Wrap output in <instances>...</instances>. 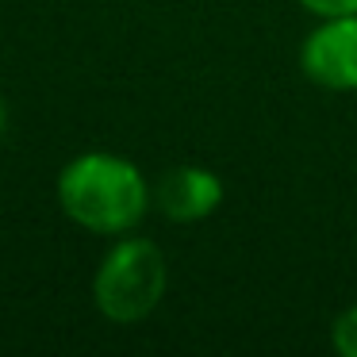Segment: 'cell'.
Segmentation results:
<instances>
[{
  "label": "cell",
  "mask_w": 357,
  "mask_h": 357,
  "mask_svg": "<svg viewBox=\"0 0 357 357\" xmlns=\"http://www.w3.org/2000/svg\"><path fill=\"white\" fill-rule=\"evenodd\" d=\"M62 211L96 234H123L146 215L150 188L127 158L81 154L58 177Z\"/></svg>",
  "instance_id": "cell-1"
},
{
  "label": "cell",
  "mask_w": 357,
  "mask_h": 357,
  "mask_svg": "<svg viewBox=\"0 0 357 357\" xmlns=\"http://www.w3.org/2000/svg\"><path fill=\"white\" fill-rule=\"evenodd\" d=\"M93 296L104 319L139 323L165 296V257L150 238H123L104 254L93 280Z\"/></svg>",
  "instance_id": "cell-2"
},
{
  "label": "cell",
  "mask_w": 357,
  "mask_h": 357,
  "mask_svg": "<svg viewBox=\"0 0 357 357\" xmlns=\"http://www.w3.org/2000/svg\"><path fill=\"white\" fill-rule=\"evenodd\" d=\"M300 70L311 85L331 93H357V12L331 16L303 39Z\"/></svg>",
  "instance_id": "cell-3"
},
{
  "label": "cell",
  "mask_w": 357,
  "mask_h": 357,
  "mask_svg": "<svg viewBox=\"0 0 357 357\" xmlns=\"http://www.w3.org/2000/svg\"><path fill=\"white\" fill-rule=\"evenodd\" d=\"M154 204L173 223H196L223 204V181L204 165H177L158 181Z\"/></svg>",
  "instance_id": "cell-4"
},
{
  "label": "cell",
  "mask_w": 357,
  "mask_h": 357,
  "mask_svg": "<svg viewBox=\"0 0 357 357\" xmlns=\"http://www.w3.org/2000/svg\"><path fill=\"white\" fill-rule=\"evenodd\" d=\"M331 346L338 349L342 357H357V303L346 307L331 326Z\"/></svg>",
  "instance_id": "cell-5"
},
{
  "label": "cell",
  "mask_w": 357,
  "mask_h": 357,
  "mask_svg": "<svg viewBox=\"0 0 357 357\" xmlns=\"http://www.w3.org/2000/svg\"><path fill=\"white\" fill-rule=\"evenodd\" d=\"M300 4L311 12V16H323V20H331V16H354V12H357V0H300Z\"/></svg>",
  "instance_id": "cell-6"
},
{
  "label": "cell",
  "mask_w": 357,
  "mask_h": 357,
  "mask_svg": "<svg viewBox=\"0 0 357 357\" xmlns=\"http://www.w3.org/2000/svg\"><path fill=\"white\" fill-rule=\"evenodd\" d=\"M0 135H4V100H0Z\"/></svg>",
  "instance_id": "cell-7"
}]
</instances>
